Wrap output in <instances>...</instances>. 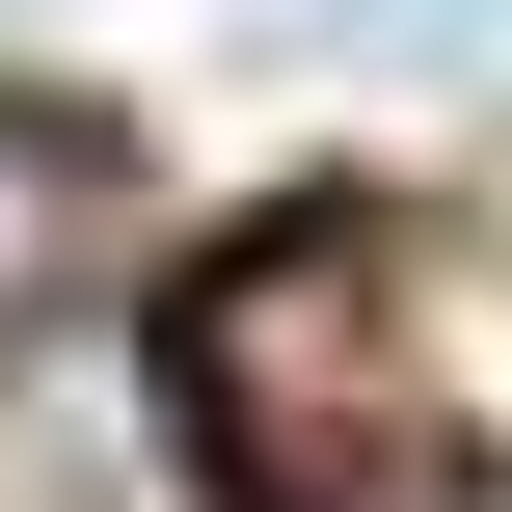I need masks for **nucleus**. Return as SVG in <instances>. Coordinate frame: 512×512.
<instances>
[{"label":"nucleus","instance_id":"2","mask_svg":"<svg viewBox=\"0 0 512 512\" xmlns=\"http://www.w3.org/2000/svg\"><path fill=\"white\" fill-rule=\"evenodd\" d=\"M324 27H378V54H512V0H324Z\"/></svg>","mask_w":512,"mask_h":512},{"label":"nucleus","instance_id":"1","mask_svg":"<svg viewBox=\"0 0 512 512\" xmlns=\"http://www.w3.org/2000/svg\"><path fill=\"white\" fill-rule=\"evenodd\" d=\"M108 243H135V162H108L81 108H27V81H0V351H27L54 297H108Z\"/></svg>","mask_w":512,"mask_h":512}]
</instances>
